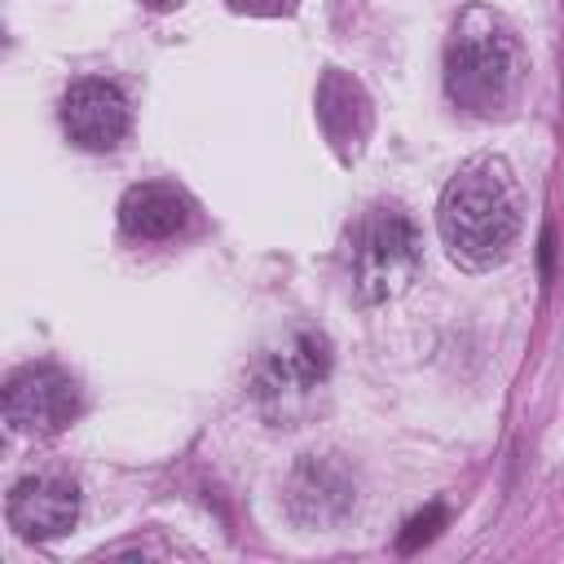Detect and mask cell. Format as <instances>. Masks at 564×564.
Instances as JSON below:
<instances>
[{
	"label": "cell",
	"mask_w": 564,
	"mask_h": 564,
	"mask_svg": "<svg viewBox=\"0 0 564 564\" xmlns=\"http://www.w3.org/2000/svg\"><path fill=\"white\" fill-rule=\"evenodd\" d=\"M436 229L454 264L471 273L502 264L520 234V189L511 167L494 154L463 163L441 194Z\"/></svg>",
	"instance_id": "1"
},
{
	"label": "cell",
	"mask_w": 564,
	"mask_h": 564,
	"mask_svg": "<svg viewBox=\"0 0 564 564\" xmlns=\"http://www.w3.org/2000/svg\"><path fill=\"white\" fill-rule=\"evenodd\" d=\"M524 75L516 35L485 9H467L445 48V93L471 115H498L511 106Z\"/></svg>",
	"instance_id": "2"
},
{
	"label": "cell",
	"mask_w": 564,
	"mask_h": 564,
	"mask_svg": "<svg viewBox=\"0 0 564 564\" xmlns=\"http://www.w3.org/2000/svg\"><path fill=\"white\" fill-rule=\"evenodd\" d=\"M348 242H352V291H357L361 304H388V300H397L414 282V273L423 264L419 229L392 203L370 207L352 225Z\"/></svg>",
	"instance_id": "3"
},
{
	"label": "cell",
	"mask_w": 564,
	"mask_h": 564,
	"mask_svg": "<svg viewBox=\"0 0 564 564\" xmlns=\"http://www.w3.org/2000/svg\"><path fill=\"white\" fill-rule=\"evenodd\" d=\"M79 414V383L62 366H26L4 388V423L22 436H57Z\"/></svg>",
	"instance_id": "4"
},
{
	"label": "cell",
	"mask_w": 564,
	"mask_h": 564,
	"mask_svg": "<svg viewBox=\"0 0 564 564\" xmlns=\"http://www.w3.org/2000/svg\"><path fill=\"white\" fill-rule=\"evenodd\" d=\"M326 375H330V344L313 330H300L282 348L260 357V366L251 375V397L264 410H273V405H286V401L313 392Z\"/></svg>",
	"instance_id": "5"
},
{
	"label": "cell",
	"mask_w": 564,
	"mask_h": 564,
	"mask_svg": "<svg viewBox=\"0 0 564 564\" xmlns=\"http://www.w3.org/2000/svg\"><path fill=\"white\" fill-rule=\"evenodd\" d=\"M128 101L110 79H75L62 97V128L79 150H115L128 137Z\"/></svg>",
	"instance_id": "6"
},
{
	"label": "cell",
	"mask_w": 564,
	"mask_h": 564,
	"mask_svg": "<svg viewBox=\"0 0 564 564\" xmlns=\"http://www.w3.org/2000/svg\"><path fill=\"white\" fill-rule=\"evenodd\" d=\"M4 516L26 542H48L75 529L79 520V489L62 476H26L9 489Z\"/></svg>",
	"instance_id": "7"
},
{
	"label": "cell",
	"mask_w": 564,
	"mask_h": 564,
	"mask_svg": "<svg viewBox=\"0 0 564 564\" xmlns=\"http://www.w3.org/2000/svg\"><path fill=\"white\" fill-rule=\"evenodd\" d=\"M317 123H322V132H326V141L335 145L339 159H357L366 137H370V123H375L370 97L339 66H330L317 84Z\"/></svg>",
	"instance_id": "8"
},
{
	"label": "cell",
	"mask_w": 564,
	"mask_h": 564,
	"mask_svg": "<svg viewBox=\"0 0 564 564\" xmlns=\"http://www.w3.org/2000/svg\"><path fill=\"white\" fill-rule=\"evenodd\" d=\"M352 498H357L352 476L330 454H304L295 476H291V489H286L291 516L300 524H335L352 507Z\"/></svg>",
	"instance_id": "9"
},
{
	"label": "cell",
	"mask_w": 564,
	"mask_h": 564,
	"mask_svg": "<svg viewBox=\"0 0 564 564\" xmlns=\"http://www.w3.org/2000/svg\"><path fill=\"white\" fill-rule=\"evenodd\" d=\"M189 198L167 181H141L119 198V225L145 242L176 238L189 225Z\"/></svg>",
	"instance_id": "10"
},
{
	"label": "cell",
	"mask_w": 564,
	"mask_h": 564,
	"mask_svg": "<svg viewBox=\"0 0 564 564\" xmlns=\"http://www.w3.org/2000/svg\"><path fill=\"white\" fill-rule=\"evenodd\" d=\"M441 529H445V507L432 502V507H423L419 516L405 520V529L397 533V551H401V555H414V551H419L423 542H432Z\"/></svg>",
	"instance_id": "11"
},
{
	"label": "cell",
	"mask_w": 564,
	"mask_h": 564,
	"mask_svg": "<svg viewBox=\"0 0 564 564\" xmlns=\"http://www.w3.org/2000/svg\"><path fill=\"white\" fill-rule=\"evenodd\" d=\"M300 0H229L234 13H251V18H286L295 13Z\"/></svg>",
	"instance_id": "12"
},
{
	"label": "cell",
	"mask_w": 564,
	"mask_h": 564,
	"mask_svg": "<svg viewBox=\"0 0 564 564\" xmlns=\"http://www.w3.org/2000/svg\"><path fill=\"white\" fill-rule=\"evenodd\" d=\"M551 247H555V234L542 229V278H551Z\"/></svg>",
	"instance_id": "13"
},
{
	"label": "cell",
	"mask_w": 564,
	"mask_h": 564,
	"mask_svg": "<svg viewBox=\"0 0 564 564\" xmlns=\"http://www.w3.org/2000/svg\"><path fill=\"white\" fill-rule=\"evenodd\" d=\"M141 4H150V9H176V4H185V0H141Z\"/></svg>",
	"instance_id": "14"
}]
</instances>
